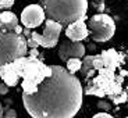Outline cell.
I'll use <instances>...</instances> for the list:
<instances>
[{
  "label": "cell",
  "instance_id": "cell-15",
  "mask_svg": "<svg viewBox=\"0 0 128 118\" xmlns=\"http://www.w3.org/2000/svg\"><path fill=\"white\" fill-rule=\"evenodd\" d=\"M66 63H67V70L70 71L71 74H75L77 71H80L81 65H82V61L78 57H71V58H68Z\"/></svg>",
  "mask_w": 128,
  "mask_h": 118
},
{
  "label": "cell",
  "instance_id": "cell-23",
  "mask_svg": "<svg viewBox=\"0 0 128 118\" xmlns=\"http://www.w3.org/2000/svg\"><path fill=\"white\" fill-rule=\"evenodd\" d=\"M95 118H112V115L109 113H98V114L93 115Z\"/></svg>",
  "mask_w": 128,
  "mask_h": 118
},
{
  "label": "cell",
  "instance_id": "cell-17",
  "mask_svg": "<svg viewBox=\"0 0 128 118\" xmlns=\"http://www.w3.org/2000/svg\"><path fill=\"white\" fill-rule=\"evenodd\" d=\"M31 38L34 39V40H35L39 46L43 45V38H42L40 33H38V32H31Z\"/></svg>",
  "mask_w": 128,
  "mask_h": 118
},
{
  "label": "cell",
  "instance_id": "cell-18",
  "mask_svg": "<svg viewBox=\"0 0 128 118\" xmlns=\"http://www.w3.org/2000/svg\"><path fill=\"white\" fill-rule=\"evenodd\" d=\"M14 4V0H0V8H10V7H13Z\"/></svg>",
  "mask_w": 128,
  "mask_h": 118
},
{
  "label": "cell",
  "instance_id": "cell-26",
  "mask_svg": "<svg viewBox=\"0 0 128 118\" xmlns=\"http://www.w3.org/2000/svg\"><path fill=\"white\" fill-rule=\"evenodd\" d=\"M22 35H24V36H28V38L31 36V31H29V28H25V29H24V31H22Z\"/></svg>",
  "mask_w": 128,
  "mask_h": 118
},
{
  "label": "cell",
  "instance_id": "cell-13",
  "mask_svg": "<svg viewBox=\"0 0 128 118\" xmlns=\"http://www.w3.org/2000/svg\"><path fill=\"white\" fill-rule=\"evenodd\" d=\"M81 72H82L84 77H92L93 72H95V68H93V56H86V57L84 58L82 61V65H81Z\"/></svg>",
  "mask_w": 128,
  "mask_h": 118
},
{
  "label": "cell",
  "instance_id": "cell-25",
  "mask_svg": "<svg viewBox=\"0 0 128 118\" xmlns=\"http://www.w3.org/2000/svg\"><path fill=\"white\" fill-rule=\"evenodd\" d=\"M14 32H16V33H22V26L18 24V25L16 26V29H14Z\"/></svg>",
  "mask_w": 128,
  "mask_h": 118
},
{
  "label": "cell",
  "instance_id": "cell-1",
  "mask_svg": "<svg viewBox=\"0 0 128 118\" xmlns=\"http://www.w3.org/2000/svg\"><path fill=\"white\" fill-rule=\"evenodd\" d=\"M50 77L34 93H22L26 113L34 118H72L82 106L84 89L74 74L61 65H50Z\"/></svg>",
  "mask_w": 128,
  "mask_h": 118
},
{
  "label": "cell",
  "instance_id": "cell-9",
  "mask_svg": "<svg viewBox=\"0 0 128 118\" xmlns=\"http://www.w3.org/2000/svg\"><path fill=\"white\" fill-rule=\"evenodd\" d=\"M85 17L80 18L74 22L68 24L67 29H66V35L70 40H75V42H81L89 35V31H88V25L85 24Z\"/></svg>",
  "mask_w": 128,
  "mask_h": 118
},
{
  "label": "cell",
  "instance_id": "cell-5",
  "mask_svg": "<svg viewBox=\"0 0 128 118\" xmlns=\"http://www.w3.org/2000/svg\"><path fill=\"white\" fill-rule=\"evenodd\" d=\"M88 25L90 36L95 42H107L113 38L116 32L114 19L107 14H96L90 17Z\"/></svg>",
  "mask_w": 128,
  "mask_h": 118
},
{
  "label": "cell",
  "instance_id": "cell-8",
  "mask_svg": "<svg viewBox=\"0 0 128 118\" xmlns=\"http://www.w3.org/2000/svg\"><path fill=\"white\" fill-rule=\"evenodd\" d=\"M85 56V46L81 42H75V40H63L61 42L60 47H58V57L60 60L67 61L71 57H84Z\"/></svg>",
  "mask_w": 128,
  "mask_h": 118
},
{
  "label": "cell",
  "instance_id": "cell-19",
  "mask_svg": "<svg viewBox=\"0 0 128 118\" xmlns=\"http://www.w3.org/2000/svg\"><path fill=\"white\" fill-rule=\"evenodd\" d=\"M98 107H99V109H103L104 111H110V110H112V106L107 102H98Z\"/></svg>",
  "mask_w": 128,
  "mask_h": 118
},
{
  "label": "cell",
  "instance_id": "cell-16",
  "mask_svg": "<svg viewBox=\"0 0 128 118\" xmlns=\"http://www.w3.org/2000/svg\"><path fill=\"white\" fill-rule=\"evenodd\" d=\"M102 67H103L102 56H93V68H95L96 71H99Z\"/></svg>",
  "mask_w": 128,
  "mask_h": 118
},
{
  "label": "cell",
  "instance_id": "cell-7",
  "mask_svg": "<svg viewBox=\"0 0 128 118\" xmlns=\"http://www.w3.org/2000/svg\"><path fill=\"white\" fill-rule=\"evenodd\" d=\"M61 29H63V24L57 22V21H53V19H46L45 22V31H43V47L46 49H52L57 45L58 42V36L61 33Z\"/></svg>",
  "mask_w": 128,
  "mask_h": 118
},
{
  "label": "cell",
  "instance_id": "cell-24",
  "mask_svg": "<svg viewBox=\"0 0 128 118\" xmlns=\"http://www.w3.org/2000/svg\"><path fill=\"white\" fill-rule=\"evenodd\" d=\"M29 56H31V57H38V56H39L38 47H32L31 50H29Z\"/></svg>",
  "mask_w": 128,
  "mask_h": 118
},
{
  "label": "cell",
  "instance_id": "cell-14",
  "mask_svg": "<svg viewBox=\"0 0 128 118\" xmlns=\"http://www.w3.org/2000/svg\"><path fill=\"white\" fill-rule=\"evenodd\" d=\"M29 61V57H26V56H22V57H17L14 61H11L14 65V68H16L17 74H18L20 77H22V72H24V68H25L26 63Z\"/></svg>",
  "mask_w": 128,
  "mask_h": 118
},
{
  "label": "cell",
  "instance_id": "cell-11",
  "mask_svg": "<svg viewBox=\"0 0 128 118\" xmlns=\"http://www.w3.org/2000/svg\"><path fill=\"white\" fill-rule=\"evenodd\" d=\"M18 25V18L11 11H2L0 13V29L4 31H14Z\"/></svg>",
  "mask_w": 128,
  "mask_h": 118
},
{
  "label": "cell",
  "instance_id": "cell-20",
  "mask_svg": "<svg viewBox=\"0 0 128 118\" xmlns=\"http://www.w3.org/2000/svg\"><path fill=\"white\" fill-rule=\"evenodd\" d=\"M4 117H7V118H16L17 117V113H16V110H11V109H8L6 113H4Z\"/></svg>",
  "mask_w": 128,
  "mask_h": 118
},
{
  "label": "cell",
  "instance_id": "cell-10",
  "mask_svg": "<svg viewBox=\"0 0 128 118\" xmlns=\"http://www.w3.org/2000/svg\"><path fill=\"white\" fill-rule=\"evenodd\" d=\"M0 78L10 88V86H17L21 77L17 74L13 63H7V64H4V65L0 67Z\"/></svg>",
  "mask_w": 128,
  "mask_h": 118
},
{
  "label": "cell",
  "instance_id": "cell-6",
  "mask_svg": "<svg viewBox=\"0 0 128 118\" xmlns=\"http://www.w3.org/2000/svg\"><path fill=\"white\" fill-rule=\"evenodd\" d=\"M45 11L39 4H29L21 13V22L25 28H36L45 21Z\"/></svg>",
  "mask_w": 128,
  "mask_h": 118
},
{
  "label": "cell",
  "instance_id": "cell-2",
  "mask_svg": "<svg viewBox=\"0 0 128 118\" xmlns=\"http://www.w3.org/2000/svg\"><path fill=\"white\" fill-rule=\"evenodd\" d=\"M45 15L60 24H71L86 15L88 0H42Z\"/></svg>",
  "mask_w": 128,
  "mask_h": 118
},
{
  "label": "cell",
  "instance_id": "cell-3",
  "mask_svg": "<svg viewBox=\"0 0 128 118\" xmlns=\"http://www.w3.org/2000/svg\"><path fill=\"white\" fill-rule=\"evenodd\" d=\"M28 54L26 38L14 31L0 29V67Z\"/></svg>",
  "mask_w": 128,
  "mask_h": 118
},
{
  "label": "cell",
  "instance_id": "cell-12",
  "mask_svg": "<svg viewBox=\"0 0 128 118\" xmlns=\"http://www.w3.org/2000/svg\"><path fill=\"white\" fill-rule=\"evenodd\" d=\"M102 60H103V67H109V68H116L120 63V56L116 50H106L102 54Z\"/></svg>",
  "mask_w": 128,
  "mask_h": 118
},
{
  "label": "cell",
  "instance_id": "cell-21",
  "mask_svg": "<svg viewBox=\"0 0 128 118\" xmlns=\"http://www.w3.org/2000/svg\"><path fill=\"white\" fill-rule=\"evenodd\" d=\"M26 46H28V47H31V49H32V47H38L39 45H38V43H36L35 40H34V39L31 38V36H29V38L26 39Z\"/></svg>",
  "mask_w": 128,
  "mask_h": 118
},
{
  "label": "cell",
  "instance_id": "cell-27",
  "mask_svg": "<svg viewBox=\"0 0 128 118\" xmlns=\"http://www.w3.org/2000/svg\"><path fill=\"white\" fill-rule=\"evenodd\" d=\"M3 106H2V103H0V117H3Z\"/></svg>",
  "mask_w": 128,
  "mask_h": 118
},
{
  "label": "cell",
  "instance_id": "cell-4",
  "mask_svg": "<svg viewBox=\"0 0 128 118\" xmlns=\"http://www.w3.org/2000/svg\"><path fill=\"white\" fill-rule=\"evenodd\" d=\"M45 63L38 57H31L26 63L22 72V93H34L38 89V85L45 79Z\"/></svg>",
  "mask_w": 128,
  "mask_h": 118
},
{
  "label": "cell",
  "instance_id": "cell-22",
  "mask_svg": "<svg viewBox=\"0 0 128 118\" xmlns=\"http://www.w3.org/2000/svg\"><path fill=\"white\" fill-rule=\"evenodd\" d=\"M8 92V86H7L6 83H0V95H6Z\"/></svg>",
  "mask_w": 128,
  "mask_h": 118
}]
</instances>
